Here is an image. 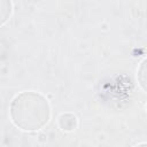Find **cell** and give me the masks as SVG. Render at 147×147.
Masks as SVG:
<instances>
[{"label":"cell","mask_w":147,"mask_h":147,"mask_svg":"<svg viewBox=\"0 0 147 147\" xmlns=\"http://www.w3.org/2000/svg\"><path fill=\"white\" fill-rule=\"evenodd\" d=\"M10 116L16 126L22 130L34 131L48 122L49 107L47 100L40 94L24 92L13 100Z\"/></svg>","instance_id":"1"},{"label":"cell","mask_w":147,"mask_h":147,"mask_svg":"<svg viewBox=\"0 0 147 147\" xmlns=\"http://www.w3.org/2000/svg\"><path fill=\"white\" fill-rule=\"evenodd\" d=\"M9 15H10L9 0H0V25L7 21Z\"/></svg>","instance_id":"2"}]
</instances>
